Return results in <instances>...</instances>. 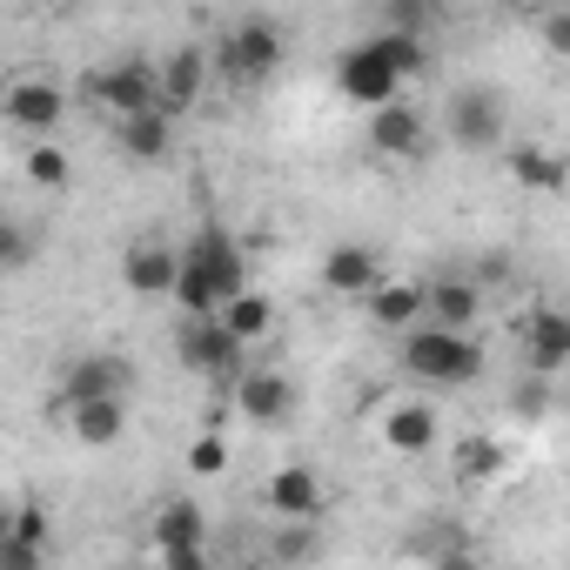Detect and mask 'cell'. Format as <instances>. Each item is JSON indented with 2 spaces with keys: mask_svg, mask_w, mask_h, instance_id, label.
I'll use <instances>...</instances> for the list:
<instances>
[{
  "mask_svg": "<svg viewBox=\"0 0 570 570\" xmlns=\"http://www.w3.org/2000/svg\"><path fill=\"white\" fill-rule=\"evenodd\" d=\"M396 363H403V376H416L430 390H470L483 376V343H476V330H450V323L423 316L416 330H403Z\"/></svg>",
  "mask_w": 570,
  "mask_h": 570,
  "instance_id": "6da1fadb",
  "label": "cell"
},
{
  "mask_svg": "<svg viewBox=\"0 0 570 570\" xmlns=\"http://www.w3.org/2000/svg\"><path fill=\"white\" fill-rule=\"evenodd\" d=\"M503 135H510V108H503V88L497 81L450 88V108H443V141L450 148L483 155V148H503Z\"/></svg>",
  "mask_w": 570,
  "mask_h": 570,
  "instance_id": "7a4b0ae2",
  "label": "cell"
},
{
  "mask_svg": "<svg viewBox=\"0 0 570 570\" xmlns=\"http://www.w3.org/2000/svg\"><path fill=\"white\" fill-rule=\"evenodd\" d=\"M175 356H181V370L188 376H202V383H235L242 370H248V343L222 323V309L215 316H181V330H175Z\"/></svg>",
  "mask_w": 570,
  "mask_h": 570,
  "instance_id": "3957f363",
  "label": "cell"
},
{
  "mask_svg": "<svg viewBox=\"0 0 570 570\" xmlns=\"http://www.w3.org/2000/svg\"><path fill=\"white\" fill-rule=\"evenodd\" d=\"M282 61H289V35H282V21H268V14L235 21V28L215 41L222 81H268V75H282Z\"/></svg>",
  "mask_w": 570,
  "mask_h": 570,
  "instance_id": "277c9868",
  "label": "cell"
},
{
  "mask_svg": "<svg viewBox=\"0 0 570 570\" xmlns=\"http://www.w3.org/2000/svg\"><path fill=\"white\" fill-rule=\"evenodd\" d=\"M181 262H188V248H175V242H161V235H135V242L121 248V289L141 296V303H175Z\"/></svg>",
  "mask_w": 570,
  "mask_h": 570,
  "instance_id": "5b68a950",
  "label": "cell"
},
{
  "mask_svg": "<svg viewBox=\"0 0 570 570\" xmlns=\"http://www.w3.org/2000/svg\"><path fill=\"white\" fill-rule=\"evenodd\" d=\"M363 141H370L383 161H423V155L436 148V135H430V115H423L416 101H403V95L363 115Z\"/></svg>",
  "mask_w": 570,
  "mask_h": 570,
  "instance_id": "8992f818",
  "label": "cell"
},
{
  "mask_svg": "<svg viewBox=\"0 0 570 570\" xmlns=\"http://www.w3.org/2000/svg\"><path fill=\"white\" fill-rule=\"evenodd\" d=\"M376 443H383L390 456L416 463V456H430V450L443 443V410H436L430 396H396V403H383V416H376Z\"/></svg>",
  "mask_w": 570,
  "mask_h": 570,
  "instance_id": "52a82bcc",
  "label": "cell"
},
{
  "mask_svg": "<svg viewBox=\"0 0 570 570\" xmlns=\"http://www.w3.org/2000/svg\"><path fill=\"white\" fill-rule=\"evenodd\" d=\"M403 88H410V81L376 55V41H356V48H343V55H336V95H343L350 108H363V115H370V108L396 101Z\"/></svg>",
  "mask_w": 570,
  "mask_h": 570,
  "instance_id": "ba28073f",
  "label": "cell"
},
{
  "mask_svg": "<svg viewBox=\"0 0 570 570\" xmlns=\"http://www.w3.org/2000/svg\"><path fill=\"white\" fill-rule=\"evenodd\" d=\"M88 101L115 121L141 115V108H161V68L148 61H115V68H95L88 75Z\"/></svg>",
  "mask_w": 570,
  "mask_h": 570,
  "instance_id": "9c48e42d",
  "label": "cell"
},
{
  "mask_svg": "<svg viewBox=\"0 0 570 570\" xmlns=\"http://www.w3.org/2000/svg\"><path fill=\"white\" fill-rule=\"evenodd\" d=\"M155 557L168 570H202L208 563V510L188 497H168L155 510Z\"/></svg>",
  "mask_w": 570,
  "mask_h": 570,
  "instance_id": "30bf717a",
  "label": "cell"
},
{
  "mask_svg": "<svg viewBox=\"0 0 570 570\" xmlns=\"http://www.w3.org/2000/svg\"><path fill=\"white\" fill-rule=\"evenodd\" d=\"M135 390V370H128V356H115V350H88V356H75L68 363V376H61V390H55V416H68L75 403H88V396H128Z\"/></svg>",
  "mask_w": 570,
  "mask_h": 570,
  "instance_id": "8fae6325",
  "label": "cell"
},
{
  "mask_svg": "<svg viewBox=\"0 0 570 570\" xmlns=\"http://www.w3.org/2000/svg\"><path fill=\"white\" fill-rule=\"evenodd\" d=\"M323 503H330V490H323V476H316L309 463H275V470L262 476V510H268L275 523H316Z\"/></svg>",
  "mask_w": 570,
  "mask_h": 570,
  "instance_id": "7c38bea8",
  "label": "cell"
},
{
  "mask_svg": "<svg viewBox=\"0 0 570 570\" xmlns=\"http://www.w3.org/2000/svg\"><path fill=\"white\" fill-rule=\"evenodd\" d=\"M228 403H235V416L275 430V423H289V416H296V383L282 376V370H268V363H248V370L228 383Z\"/></svg>",
  "mask_w": 570,
  "mask_h": 570,
  "instance_id": "4fadbf2b",
  "label": "cell"
},
{
  "mask_svg": "<svg viewBox=\"0 0 570 570\" xmlns=\"http://www.w3.org/2000/svg\"><path fill=\"white\" fill-rule=\"evenodd\" d=\"M316 275H323V289H330V296L363 303L376 282H383V248H370V242H330Z\"/></svg>",
  "mask_w": 570,
  "mask_h": 570,
  "instance_id": "5bb4252c",
  "label": "cell"
},
{
  "mask_svg": "<svg viewBox=\"0 0 570 570\" xmlns=\"http://www.w3.org/2000/svg\"><path fill=\"white\" fill-rule=\"evenodd\" d=\"M0 115H8V128L14 135H55L61 121H68V88L61 81H14L8 88V108H0Z\"/></svg>",
  "mask_w": 570,
  "mask_h": 570,
  "instance_id": "9a60e30c",
  "label": "cell"
},
{
  "mask_svg": "<svg viewBox=\"0 0 570 570\" xmlns=\"http://www.w3.org/2000/svg\"><path fill=\"white\" fill-rule=\"evenodd\" d=\"M523 370H537V376L570 370V309L537 303V309L523 316Z\"/></svg>",
  "mask_w": 570,
  "mask_h": 570,
  "instance_id": "2e32d148",
  "label": "cell"
},
{
  "mask_svg": "<svg viewBox=\"0 0 570 570\" xmlns=\"http://www.w3.org/2000/svg\"><path fill=\"white\" fill-rule=\"evenodd\" d=\"M363 309H370V323L376 330H416L423 316H430V282H410V275H383L376 289L363 296Z\"/></svg>",
  "mask_w": 570,
  "mask_h": 570,
  "instance_id": "e0dca14e",
  "label": "cell"
},
{
  "mask_svg": "<svg viewBox=\"0 0 570 570\" xmlns=\"http://www.w3.org/2000/svg\"><path fill=\"white\" fill-rule=\"evenodd\" d=\"M503 168H510V181L530 188V195H570V155H557V148H543V141H510V148H503Z\"/></svg>",
  "mask_w": 570,
  "mask_h": 570,
  "instance_id": "ac0fdd59",
  "label": "cell"
},
{
  "mask_svg": "<svg viewBox=\"0 0 570 570\" xmlns=\"http://www.w3.org/2000/svg\"><path fill=\"white\" fill-rule=\"evenodd\" d=\"M490 309V289L476 275H430V323H450V330H476Z\"/></svg>",
  "mask_w": 570,
  "mask_h": 570,
  "instance_id": "d6986e66",
  "label": "cell"
},
{
  "mask_svg": "<svg viewBox=\"0 0 570 570\" xmlns=\"http://www.w3.org/2000/svg\"><path fill=\"white\" fill-rule=\"evenodd\" d=\"M115 148H121L128 161H141V168L168 161V155H175V115H168V108H141V115L115 121Z\"/></svg>",
  "mask_w": 570,
  "mask_h": 570,
  "instance_id": "ffe728a7",
  "label": "cell"
},
{
  "mask_svg": "<svg viewBox=\"0 0 570 570\" xmlns=\"http://www.w3.org/2000/svg\"><path fill=\"white\" fill-rule=\"evenodd\" d=\"M188 255H195V262H208V275H215L222 303L248 289V248H242V242H235L228 228H202V235L188 242Z\"/></svg>",
  "mask_w": 570,
  "mask_h": 570,
  "instance_id": "44dd1931",
  "label": "cell"
},
{
  "mask_svg": "<svg viewBox=\"0 0 570 570\" xmlns=\"http://www.w3.org/2000/svg\"><path fill=\"white\" fill-rule=\"evenodd\" d=\"M202 95H208V55H202V48H175V55L161 61V108L181 121Z\"/></svg>",
  "mask_w": 570,
  "mask_h": 570,
  "instance_id": "7402d4cb",
  "label": "cell"
},
{
  "mask_svg": "<svg viewBox=\"0 0 570 570\" xmlns=\"http://www.w3.org/2000/svg\"><path fill=\"white\" fill-rule=\"evenodd\" d=\"M68 430L88 450H115L128 436V396H88V403H75L68 410Z\"/></svg>",
  "mask_w": 570,
  "mask_h": 570,
  "instance_id": "603a6c76",
  "label": "cell"
},
{
  "mask_svg": "<svg viewBox=\"0 0 570 570\" xmlns=\"http://www.w3.org/2000/svg\"><path fill=\"white\" fill-rule=\"evenodd\" d=\"M370 41H376V55H383L403 81H423V75L436 68V41H430L423 28H376Z\"/></svg>",
  "mask_w": 570,
  "mask_h": 570,
  "instance_id": "cb8c5ba5",
  "label": "cell"
},
{
  "mask_svg": "<svg viewBox=\"0 0 570 570\" xmlns=\"http://www.w3.org/2000/svg\"><path fill=\"white\" fill-rule=\"evenodd\" d=\"M21 175H28V188H41V195H68L75 161H68V148H61L55 135H35L28 155H21Z\"/></svg>",
  "mask_w": 570,
  "mask_h": 570,
  "instance_id": "d4e9b609",
  "label": "cell"
},
{
  "mask_svg": "<svg viewBox=\"0 0 570 570\" xmlns=\"http://www.w3.org/2000/svg\"><path fill=\"white\" fill-rule=\"evenodd\" d=\"M222 323H228V330L255 350V343H268V336H275V323H282V316H275V303H268V296L255 289V282H248L242 296H228V303H222Z\"/></svg>",
  "mask_w": 570,
  "mask_h": 570,
  "instance_id": "484cf974",
  "label": "cell"
},
{
  "mask_svg": "<svg viewBox=\"0 0 570 570\" xmlns=\"http://www.w3.org/2000/svg\"><path fill=\"white\" fill-rule=\"evenodd\" d=\"M175 309L181 316H215L222 309V289H215V275H208V262H181V282H175Z\"/></svg>",
  "mask_w": 570,
  "mask_h": 570,
  "instance_id": "4316f807",
  "label": "cell"
},
{
  "mask_svg": "<svg viewBox=\"0 0 570 570\" xmlns=\"http://www.w3.org/2000/svg\"><path fill=\"white\" fill-rule=\"evenodd\" d=\"M503 443L497 436H463L456 443V483H497L503 476Z\"/></svg>",
  "mask_w": 570,
  "mask_h": 570,
  "instance_id": "83f0119b",
  "label": "cell"
},
{
  "mask_svg": "<svg viewBox=\"0 0 570 570\" xmlns=\"http://www.w3.org/2000/svg\"><path fill=\"white\" fill-rule=\"evenodd\" d=\"M181 463H188V476H222V470H228V436H222V430H202Z\"/></svg>",
  "mask_w": 570,
  "mask_h": 570,
  "instance_id": "f1b7e54d",
  "label": "cell"
},
{
  "mask_svg": "<svg viewBox=\"0 0 570 570\" xmlns=\"http://www.w3.org/2000/svg\"><path fill=\"white\" fill-rule=\"evenodd\" d=\"M436 21V0H376V28H423Z\"/></svg>",
  "mask_w": 570,
  "mask_h": 570,
  "instance_id": "f546056e",
  "label": "cell"
},
{
  "mask_svg": "<svg viewBox=\"0 0 570 570\" xmlns=\"http://www.w3.org/2000/svg\"><path fill=\"white\" fill-rule=\"evenodd\" d=\"M510 410H517L523 423H537V416L550 410V396H543V376H537V370H523V383L510 390Z\"/></svg>",
  "mask_w": 570,
  "mask_h": 570,
  "instance_id": "4dcf8cb0",
  "label": "cell"
},
{
  "mask_svg": "<svg viewBox=\"0 0 570 570\" xmlns=\"http://www.w3.org/2000/svg\"><path fill=\"white\" fill-rule=\"evenodd\" d=\"M537 35H543V48H550V55H557V61H570V8H550V14H543V28H537Z\"/></svg>",
  "mask_w": 570,
  "mask_h": 570,
  "instance_id": "1f68e13d",
  "label": "cell"
},
{
  "mask_svg": "<svg viewBox=\"0 0 570 570\" xmlns=\"http://www.w3.org/2000/svg\"><path fill=\"white\" fill-rule=\"evenodd\" d=\"M0 248H8V268H28V255H35V235H28L21 222H8V235H0Z\"/></svg>",
  "mask_w": 570,
  "mask_h": 570,
  "instance_id": "d6a6232c",
  "label": "cell"
},
{
  "mask_svg": "<svg viewBox=\"0 0 570 570\" xmlns=\"http://www.w3.org/2000/svg\"><path fill=\"white\" fill-rule=\"evenodd\" d=\"M28 8H41V14H68V8H81V0H28Z\"/></svg>",
  "mask_w": 570,
  "mask_h": 570,
  "instance_id": "836d02e7",
  "label": "cell"
},
{
  "mask_svg": "<svg viewBox=\"0 0 570 570\" xmlns=\"http://www.w3.org/2000/svg\"><path fill=\"white\" fill-rule=\"evenodd\" d=\"M563 410H570V396H563Z\"/></svg>",
  "mask_w": 570,
  "mask_h": 570,
  "instance_id": "e575fe53",
  "label": "cell"
}]
</instances>
